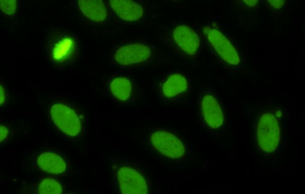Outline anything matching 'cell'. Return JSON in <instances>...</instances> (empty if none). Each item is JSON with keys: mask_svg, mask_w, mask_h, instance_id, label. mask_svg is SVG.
<instances>
[{"mask_svg": "<svg viewBox=\"0 0 305 194\" xmlns=\"http://www.w3.org/2000/svg\"><path fill=\"white\" fill-rule=\"evenodd\" d=\"M139 145L161 164H184L192 150V144L180 128L170 124H144Z\"/></svg>", "mask_w": 305, "mask_h": 194, "instance_id": "6da1fadb", "label": "cell"}, {"mask_svg": "<svg viewBox=\"0 0 305 194\" xmlns=\"http://www.w3.org/2000/svg\"><path fill=\"white\" fill-rule=\"evenodd\" d=\"M114 65L119 70L145 69L174 64V57L166 49L144 40L121 41L114 49Z\"/></svg>", "mask_w": 305, "mask_h": 194, "instance_id": "7a4b0ae2", "label": "cell"}, {"mask_svg": "<svg viewBox=\"0 0 305 194\" xmlns=\"http://www.w3.org/2000/svg\"><path fill=\"white\" fill-rule=\"evenodd\" d=\"M155 36L173 56L180 59L194 57L200 45L199 34L184 21L171 22L162 26Z\"/></svg>", "mask_w": 305, "mask_h": 194, "instance_id": "3957f363", "label": "cell"}, {"mask_svg": "<svg viewBox=\"0 0 305 194\" xmlns=\"http://www.w3.org/2000/svg\"><path fill=\"white\" fill-rule=\"evenodd\" d=\"M153 88L157 102L167 106L185 104L191 90V77L182 71L160 72L154 77Z\"/></svg>", "mask_w": 305, "mask_h": 194, "instance_id": "277c9868", "label": "cell"}, {"mask_svg": "<svg viewBox=\"0 0 305 194\" xmlns=\"http://www.w3.org/2000/svg\"><path fill=\"white\" fill-rule=\"evenodd\" d=\"M114 177L118 194H151L152 181L147 172L134 160L124 157L115 164Z\"/></svg>", "mask_w": 305, "mask_h": 194, "instance_id": "5b68a950", "label": "cell"}, {"mask_svg": "<svg viewBox=\"0 0 305 194\" xmlns=\"http://www.w3.org/2000/svg\"><path fill=\"white\" fill-rule=\"evenodd\" d=\"M108 89L112 98L121 109L132 108L143 102L144 91L132 71L116 72L111 77Z\"/></svg>", "mask_w": 305, "mask_h": 194, "instance_id": "8992f818", "label": "cell"}, {"mask_svg": "<svg viewBox=\"0 0 305 194\" xmlns=\"http://www.w3.org/2000/svg\"><path fill=\"white\" fill-rule=\"evenodd\" d=\"M197 117L203 128L208 131L220 128L225 117L221 104L214 94L201 89L198 93Z\"/></svg>", "mask_w": 305, "mask_h": 194, "instance_id": "52a82bcc", "label": "cell"}, {"mask_svg": "<svg viewBox=\"0 0 305 194\" xmlns=\"http://www.w3.org/2000/svg\"><path fill=\"white\" fill-rule=\"evenodd\" d=\"M278 120L271 112L262 114L255 128V137L258 148L262 152L271 153L277 148L280 140Z\"/></svg>", "mask_w": 305, "mask_h": 194, "instance_id": "ba28073f", "label": "cell"}, {"mask_svg": "<svg viewBox=\"0 0 305 194\" xmlns=\"http://www.w3.org/2000/svg\"><path fill=\"white\" fill-rule=\"evenodd\" d=\"M109 4L124 25H138L152 18V5L147 2L131 0H110Z\"/></svg>", "mask_w": 305, "mask_h": 194, "instance_id": "9c48e42d", "label": "cell"}, {"mask_svg": "<svg viewBox=\"0 0 305 194\" xmlns=\"http://www.w3.org/2000/svg\"><path fill=\"white\" fill-rule=\"evenodd\" d=\"M205 43L224 63L231 66L238 65L240 58L235 48L226 35L212 25L202 29Z\"/></svg>", "mask_w": 305, "mask_h": 194, "instance_id": "30bf717a", "label": "cell"}, {"mask_svg": "<svg viewBox=\"0 0 305 194\" xmlns=\"http://www.w3.org/2000/svg\"><path fill=\"white\" fill-rule=\"evenodd\" d=\"M47 51L53 63L64 65L75 57L77 45L73 36L64 32H55L48 39Z\"/></svg>", "mask_w": 305, "mask_h": 194, "instance_id": "8fae6325", "label": "cell"}, {"mask_svg": "<svg viewBox=\"0 0 305 194\" xmlns=\"http://www.w3.org/2000/svg\"><path fill=\"white\" fill-rule=\"evenodd\" d=\"M50 114L55 125L67 135L74 137L80 132L82 125L79 117L68 106L55 103L51 106Z\"/></svg>", "mask_w": 305, "mask_h": 194, "instance_id": "7c38bea8", "label": "cell"}, {"mask_svg": "<svg viewBox=\"0 0 305 194\" xmlns=\"http://www.w3.org/2000/svg\"><path fill=\"white\" fill-rule=\"evenodd\" d=\"M37 164L43 171L52 174H60L65 172L67 165L65 160L58 154L45 152L37 159Z\"/></svg>", "mask_w": 305, "mask_h": 194, "instance_id": "4fadbf2b", "label": "cell"}, {"mask_svg": "<svg viewBox=\"0 0 305 194\" xmlns=\"http://www.w3.org/2000/svg\"><path fill=\"white\" fill-rule=\"evenodd\" d=\"M78 6L83 14L97 22L105 21L108 17L106 6L101 0H78Z\"/></svg>", "mask_w": 305, "mask_h": 194, "instance_id": "5bb4252c", "label": "cell"}, {"mask_svg": "<svg viewBox=\"0 0 305 194\" xmlns=\"http://www.w3.org/2000/svg\"><path fill=\"white\" fill-rule=\"evenodd\" d=\"M38 193L40 194H59L63 193L62 186L56 180L46 178L39 183Z\"/></svg>", "mask_w": 305, "mask_h": 194, "instance_id": "9a60e30c", "label": "cell"}, {"mask_svg": "<svg viewBox=\"0 0 305 194\" xmlns=\"http://www.w3.org/2000/svg\"><path fill=\"white\" fill-rule=\"evenodd\" d=\"M0 7L2 11L7 15L13 14L16 10V0H0Z\"/></svg>", "mask_w": 305, "mask_h": 194, "instance_id": "2e32d148", "label": "cell"}, {"mask_svg": "<svg viewBox=\"0 0 305 194\" xmlns=\"http://www.w3.org/2000/svg\"><path fill=\"white\" fill-rule=\"evenodd\" d=\"M285 0H265L266 6L271 11L277 12L281 10L285 7Z\"/></svg>", "mask_w": 305, "mask_h": 194, "instance_id": "e0dca14e", "label": "cell"}, {"mask_svg": "<svg viewBox=\"0 0 305 194\" xmlns=\"http://www.w3.org/2000/svg\"><path fill=\"white\" fill-rule=\"evenodd\" d=\"M8 133L7 128L4 126L0 125V142H2L5 139Z\"/></svg>", "mask_w": 305, "mask_h": 194, "instance_id": "ac0fdd59", "label": "cell"}, {"mask_svg": "<svg viewBox=\"0 0 305 194\" xmlns=\"http://www.w3.org/2000/svg\"><path fill=\"white\" fill-rule=\"evenodd\" d=\"M245 6L248 7L253 8L257 6L259 3V0H242Z\"/></svg>", "mask_w": 305, "mask_h": 194, "instance_id": "d6986e66", "label": "cell"}, {"mask_svg": "<svg viewBox=\"0 0 305 194\" xmlns=\"http://www.w3.org/2000/svg\"><path fill=\"white\" fill-rule=\"evenodd\" d=\"M0 105H2V104L3 103V102H4L5 99V93L4 92V90L3 88V87L2 86V85H0Z\"/></svg>", "mask_w": 305, "mask_h": 194, "instance_id": "ffe728a7", "label": "cell"}]
</instances>
